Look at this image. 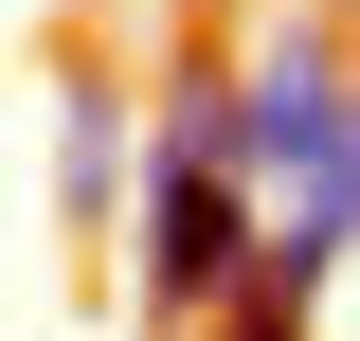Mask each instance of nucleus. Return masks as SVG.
I'll list each match as a JSON object with an SVG mask.
<instances>
[{"label": "nucleus", "instance_id": "obj_2", "mask_svg": "<svg viewBox=\"0 0 360 341\" xmlns=\"http://www.w3.org/2000/svg\"><path fill=\"white\" fill-rule=\"evenodd\" d=\"M127 162H144L127 72H108V54H72V72H54V215H72V234H108V215H127Z\"/></svg>", "mask_w": 360, "mask_h": 341}, {"label": "nucleus", "instance_id": "obj_1", "mask_svg": "<svg viewBox=\"0 0 360 341\" xmlns=\"http://www.w3.org/2000/svg\"><path fill=\"white\" fill-rule=\"evenodd\" d=\"M252 234H270V198L217 162V144L144 126V198H127V288H144V323H217V288L252 269Z\"/></svg>", "mask_w": 360, "mask_h": 341}]
</instances>
